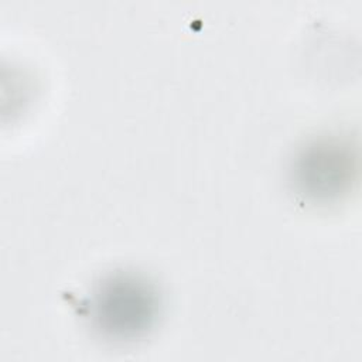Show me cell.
I'll list each match as a JSON object with an SVG mask.
<instances>
[{
	"instance_id": "cell-1",
	"label": "cell",
	"mask_w": 362,
	"mask_h": 362,
	"mask_svg": "<svg viewBox=\"0 0 362 362\" xmlns=\"http://www.w3.org/2000/svg\"><path fill=\"white\" fill-rule=\"evenodd\" d=\"M158 311L154 287L134 273H115L99 283L90 300L93 327L113 341H129L146 334Z\"/></svg>"
},
{
	"instance_id": "cell-2",
	"label": "cell",
	"mask_w": 362,
	"mask_h": 362,
	"mask_svg": "<svg viewBox=\"0 0 362 362\" xmlns=\"http://www.w3.org/2000/svg\"><path fill=\"white\" fill-rule=\"evenodd\" d=\"M356 174V150L349 140L324 136L310 141L296 157V189L313 202L328 204L344 197Z\"/></svg>"
}]
</instances>
